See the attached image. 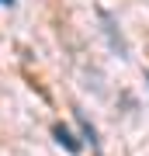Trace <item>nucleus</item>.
Instances as JSON below:
<instances>
[{
  "mask_svg": "<svg viewBox=\"0 0 149 156\" xmlns=\"http://www.w3.org/2000/svg\"><path fill=\"white\" fill-rule=\"evenodd\" d=\"M76 122H80V132H83V139H87L90 146H97V132H94V125L83 118V111H76Z\"/></svg>",
  "mask_w": 149,
  "mask_h": 156,
  "instance_id": "nucleus-2",
  "label": "nucleus"
},
{
  "mask_svg": "<svg viewBox=\"0 0 149 156\" xmlns=\"http://www.w3.org/2000/svg\"><path fill=\"white\" fill-rule=\"evenodd\" d=\"M0 4H7V7H11V4H14V0H0Z\"/></svg>",
  "mask_w": 149,
  "mask_h": 156,
  "instance_id": "nucleus-3",
  "label": "nucleus"
},
{
  "mask_svg": "<svg viewBox=\"0 0 149 156\" xmlns=\"http://www.w3.org/2000/svg\"><path fill=\"white\" fill-rule=\"evenodd\" d=\"M146 83H149V73H146Z\"/></svg>",
  "mask_w": 149,
  "mask_h": 156,
  "instance_id": "nucleus-4",
  "label": "nucleus"
},
{
  "mask_svg": "<svg viewBox=\"0 0 149 156\" xmlns=\"http://www.w3.org/2000/svg\"><path fill=\"white\" fill-rule=\"evenodd\" d=\"M52 135H55V142H59V146H66V153H73V156L83 149V146H80V139L69 132L66 125H52Z\"/></svg>",
  "mask_w": 149,
  "mask_h": 156,
  "instance_id": "nucleus-1",
  "label": "nucleus"
}]
</instances>
